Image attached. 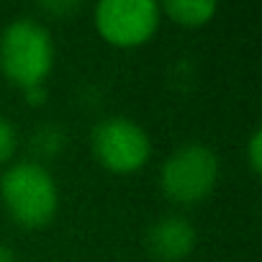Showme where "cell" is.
Returning <instances> with one entry per match:
<instances>
[{"instance_id":"8","label":"cell","mask_w":262,"mask_h":262,"mask_svg":"<svg viewBox=\"0 0 262 262\" xmlns=\"http://www.w3.org/2000/svg\"><path fill=\"white\" fill-rule=\"evenodd\" d=\"M62 149H64V131L59 126L47 123V126H41V128L34 131V137H31V152L36 157L49 160V157L59 155Z\"/></svg>"},{"instance_id":"2","label":"cell","mask_w":262,"mask_h":262,"mask_svg":"<svg viewBox=\"0 0 262 262\" xmlns=\"http://www.w3.org/2000/svg\"><path fill=\"white\" fill-rule=\"evenodd\" d=\"M54 67V41L49 31L31 21L18 18L6 26L0 36V70L21 90L44 85Z\"/></svg>"},{"instance_id":"13","label":"cell","mask_w":262,"mask_h":262,"mask_svg":"<svg viewBox=\"0 0 262 262\" xmlns=\"http://www.w3.org/2000/svg\"><path fill=\"white\" fill-rule=\"evenodd\" d=\"M0 262H18V257L13 254V249H11V247L0 244Z\"/></svg>"},{"instance_id":"3","label":"cell","mask_w":262,"mask_h":262,"mask_svg":"<svg viewBox=\"0 0 262 262\" xmlns=\"http://www.w3.org/2000/svg\"><path fill=\"white\" fill-rule=\"evenodd\" d=\"M219 183V157L206 144H185L175 149L160 172L162 193L178 206L206 201Z\"/></svg>"},{"instance_id":"4","label":"cell","mask_w":262,"mask_h":262,"mask_svg":"<svg viewBox=\"0 0 262 262\" xmlns=\"http://www.w3.org/2000/svg\"><path fill=\"white\" fill-rule=\"evenodd\" d=\"M90 147L95 160L113 175L139 172L152 155L147 131L126 116H111L100 121L93 128Z\"/></svg>"},{"instance_id":"6","label":"cell","mask_w":262,"mask_h":262,"mask_svg":"<svg viewBox=\"0 0 262 262\" xmlns=\"http://www.w3.org/2000/svg\"><path fill=\"white\" fill-rule=\"evenodd\" d=\"M198 234L185 216H162L147 231V252L157 262H183L195 249Z\"/></svg>"},{"instance_id":"10","label":"cell","mask_w":262,"mask_h":262,"mask_svg":"<svg viewBox=\"0 0 262 262\" xmlns=\"http://www.w3.org/2000/svg\"><path fill=\"white\" fill-rule=\"evenodd\" d=\"M247 162H249L252 172H259V167H262V134L259 131H254L247 142Z\"/></svg>"},{"instance_id":"9","label":"cell","mask_w":262,"mask_h":262,"mask_svg":"<svg viewBox=\"0 0 262 262\" xmlns=\"http://www.w3.org/2000/svg\"><path fill=\"white\" fill-rule=\"evenodd\" d=\"M16 144H18V137H16L13 123L6 116H0V165H6L16 155Z\"/></svg>"},{"instance_id":"11","label":"cell","mask_w":262,"mask_h":262,"mask_svg":"<svg viewBox=\"0 0 262 262\" xmlns=\"http://www.w3.org/2000/svg\"><path fill=\"white\" fill-rule=\"evenodd\" d=\"M41 8H44V11H49V13H54V16H62V13L80 11V3H44Z\"/></svg>"},{"instance_id":"12","label":"cell","mask_w":262,"mask_h":262,"mask_svg":"<svg viewBox=\"0 0 262 262\" xmlns=\"http://www.w3.org/2000/svg\"><path fill=\"white\" fill-rule=\"evenodd\" d=\"M24 95H26V100H29L31 105H41V103L47 100V90H44V85L29 88V90H24Z\"/></svg>"},{"instance_id":"7","label":"cell","mask_w":262,"mask_h":262,"mask_svg":"<svg viewBox=\"0 0 262 262\" xmlns=\"http://www.w3.org/2000/svg\"><path fill=\"white\" fill-rule=\"evenodd\" d=\"M165 13L180 26L198 29L213 18L216 3H208V0H172V3H165Z\"/></svg>"},{"instance_id":"1","label":"cell","mask_w":262,"mask_h":262,"mask_svg":"<svg viewBox=\"0 0 262 262\" xmlns=\"http://www.w3.org/2000/svg\"><path fill=\"white\" fill-rule=\"evenodd\" d=\"M0 198L8 216L24 229L47 226L59 208V190L52 172L34 160L16 162L3 172Z\"/></svg>"},{"instance_id":"5","label":"cell","mask_w":262,"mask_h":262,"mask_svg":"<svg viewBox=\"0 0 262 262\" xmlns=\"http://www.w3.org/2000/svg\"><path fill=\"white\" fill-rule=\"evenodd\" d=\"M160 26V8L149 0H105L95 8L98 34L118 47L134 49L147 44Z\"/></svg>"}]
</instances>
